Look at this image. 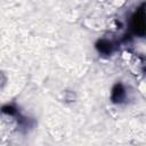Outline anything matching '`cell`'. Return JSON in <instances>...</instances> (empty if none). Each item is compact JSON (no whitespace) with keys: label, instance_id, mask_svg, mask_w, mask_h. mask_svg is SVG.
I'll return each mask as SVG.
<instances>
[{"label":"cell","instance_id":"1","mask_svg":"<svg viewBox=\"0 0 146 146\" xmlns=\"http://www.w3.org/2000/svg\"><path fill=\"white\" fill-rule=\"evenodd\" d=\"M132 30L136 34L138 35H144L146 31V24H145V10H144V5L137 9V11L132 16V22H131Z\"/></svg>","mask_w":146,"mask_h":146},{"label":"cell","instance_id":"2","mask_svg":"<svg viewBox=\"0 0 146 146\" xmlns=\"http://www.w3.org/2000/svg\"><path fill=\"white\" fill-rule=\"evenodd\" d=\"M124 97H125V91L123 86L121 83H116L112 90V100L114 103H121L124 99Z\"/></svg>","mask_w":146,"mask_h":146},{"label":"cell","instance_id":"3","mask_svg":"<svg viewBox=\"0 0 146 146\" xmlns=\"http://www.w3.org/2000/svg\"><path fill=\"white\" fill-rule=\"evenodd\" d=\"M97 49L103 52V54H111V50H112V44L108 42V41H105V40H102L97 43Z\"/></svg>","mask_w":146,"mask_h":146}]
</instances>
